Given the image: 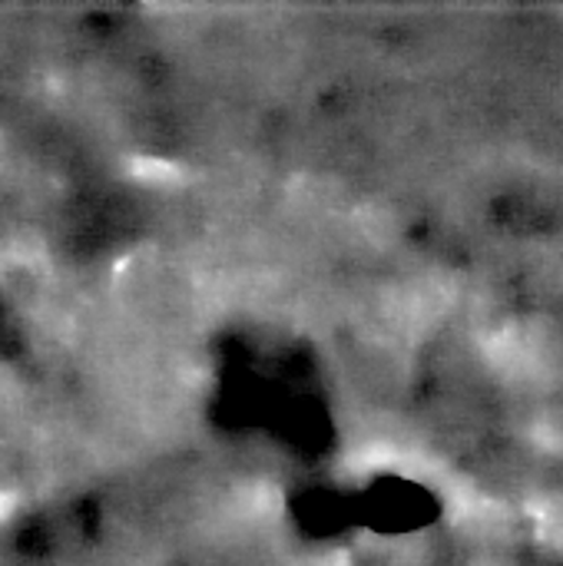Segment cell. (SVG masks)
<instances>
[{"label":"cell","instance_id":"cell-3","mask_svg":"<svg viewBox=\"0 0 563 566\" xmlns=\"http://www.w3.org/2000/svg\"><path fill=\"white\" fill-rule=\"evenodd\" d=\"M13 514V497L10 494H0V524Z\"/></svg>","mask_w":563,"mask_h":566},{"label":"cell","instance_id":"cell-2","mask_svg":"<svg viewBox=\"0 0 563 566\" xmlns=\"http://www.w3.org/2000/svg\"><path fill=\"white\" fill-rule=\"evenodd\" d=\"M133 176L146 186H179L183 169L173 159H159V156H136L133 163Z\"/></svg>","mask_w":563,"mask_h":566},{"label":"cell","instance_id":"cell-1","mask_svg":"<svg viewBox=\"0 0 563 566\" xmlns=\"http://www.w3.org/2000/svg\"><path fill=\"white\" fill-rule=\"evenodd\" d=\"M279 491L272 484H249L242 494H239V511L249 517V521H269L279 514Z\"/></svg>","mask_w":563,"mask_h":566}]
</instances>
